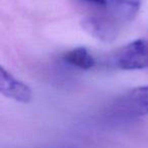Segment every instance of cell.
<instances>
[{"instance_id":"3957f363","label":"cell","mask_w":148,"mask_h":148,"mask_svg":"<svg viewBox=\"0 0 148 148\" xmlns=\"http://www.w3.org/2000/svg\"><path fill=\"white\" fill-rule=\"evenodd\" d=\"M114 65L122 70L148 68V42L138 39L127 44L115 53Z\"/></svg>"},{"instance_id":"5b68a950","label":"cell","mask_w":148,"mask_h":148,"mask_svg":"<svg viewBox=\"0 0 148 148\" xmlns=\"http://www.w3.org/2000/svg\"><path fill=\"white\" fill-rule=\"evenodd\" d=\"M63 61L70 66L81 70H89L95 65V58L84 47H78L64 54Z\"/></svg>"},{"instance_id":"6da1fadb","label":"cell","mask_w":148,"mask_h":148,"mask_svg":"<svg viewBox=\"0 0 148 148\" xmlns=\"http://www.w3.org/2000/svg\"><path fill=\"white\" fill-rule=\"evenodd\" d=\"M124 21L109 9L101 15L85 17L81 21L82 29L93 38L105 43H111L119 36Z\"/></svg>"},{"instance_id":"277c9868","label":"cell","mask_w":148,"mask_h":148,"mask_svg":"<svg viewBox=\"0 0 148 148\" xmlns=\"http://www.w3.org/2000/svg\"><path fill=\"white\" fill-rule=\"evenodd\" d=\"M0 91L6 97L19 103H27L32 101V89L23 81L15 78L3 66L0 67Z\"/></svg>"},{"instance_id":"8992f818","label":"cell","mask_w":148,"mask_h":148,"mask_svg":"<svg viewBox=\"0 0 148 148\" xmlns=\"http://www.w3.org/2000/svg\"><path fill=\"white\" fill-rule=\"evenodd\" d=\"M111 10L120 16L125 23L137 15L141 5V0H109Z\"/></svg>"},{"instance_id":"52a82bcc","label":"cell","mask_w":148,"mask_h":148,"mask_svg":"<svg viewBox=\"0 0 148 148\" xmlns=\"http://www.w3.org/2000/svg\"><path fill=\"white\" fill-rule=\"evenodd\" d=\"M80 1L92 3V4L99 5V6H107L108 5V0H80Z\"/></svg>"},{"instance_id":"7a4b0ae2","label":"cell","mask_w":148,"mask_h":148,"mask_svg":"<svg viewBox=\"0 0 148 148\" xmlns=\"http://www.w3.org/2000/svg\"><path fill=\"white\" fill-rule=\"evenodd\" d=\"M114 114L121 118H137L148 115V85L129 90L115 101Z\"/></svg>"}]
</instances>
